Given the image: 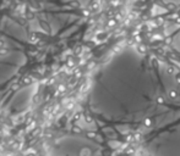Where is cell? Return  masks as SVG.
I'll use <instances>...</instances> for the list:
<instances>
[{
  "label": "cell",
  "instance_id": "obj_2",
  "mask_svg": "<svg viewBox=\"0 0 180 156\" xmlns=\"http://www.w3.org/2000/svg\"><path fill=\"white\" fill-rule=\"evenodd\" d=\"M27 32L6 15L0 16V87L12 79L27 63Z\"/></svg>",
  "mask_w": 180,
  "mask_h": 156
},
{
  "label": "cell",
  "instance_id": "obj_3",
  "mask_svg": "<svg viewBox=\"0 0 180 156\" xmlns=\"http://www.w3.org/2000/svg\"><path fill=\"white\" fill-rule=\"evenodd\" d=\"M140 156H180V116L143 134Z\"/></svg>",
  "mask_w": 180,
  "mask_h": 156
},
{
  "label": "cell",
  "instance_id": "obj_1",
  "mask_svg": "<svg viewBox=\"0 0 180 156\" xmlns=\"http://www.w3.org/2000/svg\"><path fill=\"white\" fill-rule=\"evenodd\" d=\"M92 115L124 130L145 134L180 116V72L135 45L120 48L92 76Z\"/></svg>",
  "mask_w": 180,
  "mask_h": 156
}]
</instances>
